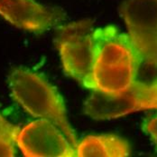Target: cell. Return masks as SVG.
<instances>
[{
	"label": "cell",
	"mask_w": 157,
	"mask_h": 157,
	"mask_svg": "<svg viewBox=\"0 0 157 157\" xmlns=\"http://www.w3.org/2000/svg\"><path fill=\"white\" fill-rule=\"evenodd\" d=\"M140 64L128 35L114 27L95 29L93 61L87 88L118 94L136 80Z\"/></svg>",
	"instance_id": "1"
},
{
	"label": "cell",
	"mask_w": 157,
	"mask_h": 157,
	"mask_svg": "<svg viewBox=\"0 0 157 157\" xmlns=\"http://www.w3.org/2000/svg\"><path fill=\"white\" fill-rule=\"evenodd\" d=\"M12 96L29 114L58 126L76 149L78 141L70 125L63 98L42 76L25 68L14 69L8 78Z\"/></svg>",
	"instance_id": "2"
},
{
	"label": "cell",
	"mask_w": 157,
	"mask_h": 157,
	"mask_svg": "<svg viewBox=\"0 0 157 157\" xmlns=\"http://www.w3.org/2000/svg\"><path fill=\"white\" fill-rule=\"evenodd\" d=\"M157 109V79L151 83L135 81L118 94L93 91L85 101L83 111L98 120L115 119L142 110Z\"/></svg>",
	"instance_id": "3"
},
{
	"label": "cell",
	"mask_w": 157,
	"mask_h": 157,
	"mask_svg": "<svg viewBox=\"0 0 157 157\" xmlns=\"http://www.w3.org/2000/svg\"><path fill=\"white\" fill-rule=\"evenodd\" d=\"M94 27L90 20H80L60 28L56 37L65 73L87 87L94 54Z\"/></svg>",
	"instance_id": "4"
},
{
	"label": "cell",
	"mask_w": 157,
	"mask_h": 157,
	"mask_svg": "<svg viewBox=\"0 0 157 157\" xmlns=\"http://www.w3.org/2000/svg\"><path fill=\"white\" fill-rule=\"evenodd\" d=\"M120 13L140 63L157 72V0H126Z\"/></svg>",
	"instance_id": "5"
},
{
	"label": "cell",
	"mask_w": 157,
	"mask_h": 157,
	"mask_svg": "<svg viewBox=\"0 0 157 157\" xmlns=\"http://www.w3.org/2000/svg\"><path fill=\"white\" fill-rule=\"evenodd\" d=\"M16 145L27 157H73L76 149L61 129L52 122L39 119L19 129Z\"/></svg>",
	"instance_id": "6"
},
{
	"label": "cell",
	"mask_w": 157,
	"mask_h": 157,
	"mask_svg": "<svg viewBox=\"0 0 157 157\" xmlns=\"http://www.w3.org/2000/svg\"><path fill=\"white\" fill-rule=\"evenodd\" d=\"M0 16L16 27L44 32L64 20L62 10L33 0H0Z\"/></svg>",
	"instance_id": "7"
},
{
	"label": "cell",
	"mask_w": 157,
	"mask_h": 157,
	"mask_svg": "<svg viewBox=\"0 0 157 157\" xmlns=\"http://www.w3.org/2000/svg\"><path fill=\"white\" fill-rule=\"evenodd\" d=\"M76 153L79 157H125L130 155V146L117 135H90L78 142Z\"/></svg>",
	"instance_id": "8"
},
{
	"label": "cell",
	"mask_w": 157,
	"mask_h": 157,
	"mask_svg": "<svg viewBox=\"0 0 157 157\" xmlns=\"http://www.w3.org/2000/svg\"><path fill=\"white\" fill-rule=\"evenodd\" d=\"M17 126L10 124L0 114V156H15Z\"/></svg>",
	"instance_id": "9"
},
{
	"label": "cell",
	"mask_w": 157,
	"mask_h": 157,
	"mask_svg": "<svg viewBox=\"0 0 157 157\" xmlns=\"http://www.w3.org/2000/svg\"><path fill=\"white\" fill-rule=\"evenodd\" d=\"M144 130L150 135L152 140L157 145V115L144 124Z\"/></svg>",
	"instance_id": "10"
}]
</instances>
